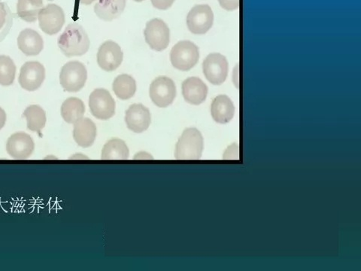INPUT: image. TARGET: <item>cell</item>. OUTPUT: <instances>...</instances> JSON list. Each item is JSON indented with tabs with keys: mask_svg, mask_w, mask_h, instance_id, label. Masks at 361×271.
I'll return each mask as SVG.
<instances>
[{
	"mask_svg": "<svg viewBox=\"0 0 361 271\" xmlns=\"http://www.w3.org/2000/svg\"><path fill=\"white\" fill-rule=\"evenodd\" d=\"M203 70L206 79L215 86L224 83L228 74V62L222 54H208L203 63Z\"/></svg>",
	"mask_w": 361,
	"mask_h": 271,
	"instance_id": "30bf717a",
	"label": "cell"
},
{
	"mask_svg": "<svg viewBox=\"0 0 361 271\" xmlns=\"http://www.w3.org/2000/svg\"><path fill=\"white\" fill-rule=\"evenodd\" d=\"M221 6L228 11L235 10L240 6V0H218Z\"/></svg>",
	"mask_w": 361,
	"mask_h": 271,
	"instance_id": "4316f807",
	"label": "cell"
},
{
	"mask_svg": "<svg viewBox=\"0 0 361 271\" xmlns=\"http://www.w3.org/2000/svg\"><path fill=\"white\" fill-rule=\"evenodd\" d=\"M97 137V127L89 118H82L74 124L73 138L82 148L91 147Z\"/></svg>",
	"mask_w": 361,
	"mask_h": 271,
	"instance_id": "2e32d148",
	"label": "cell"
},
{
	"mask_svg": "<svg viewBox=\"0 0 361 271\" xmlns=\"http://www.w3.org/2000/svg\"><path fill=\"white\" fill-rule=\"evenodd\" d=\"M85 113V106L82 100L77 98L66 99L61 107V116L66 123L75 124L82 118Z\"/></svg>",
	"mask_w": 361,
	"mask_h": 271,
	"instance_id": "44dd1931",
	"label": "cell"
},
{
	"mask_svg": "<svg viewBox=\"0 0 361 271\" xmlns=\"http://www.w3.org/2000/svg\"><path fill=\"white\" fill-rule=\"evenodd\" d=\"M35 144L32 137L26 133L18 132L8 138L6 150L9 155L17 160H24L33 153Z\"/></svg>",
	"mask_w": 361,
	"mask_h": 271,
	"instance_id": "4fadbf2b",
	"label": "cell"
},
{
	"mask_svg": "<svg viewBox=\"0 0 361 271\" xmlns=\"http://www.w3.org/2000/svg\"><path fill=\"white\" fill-rule=\"evenodd\" d=\"M7 13L5 5L0 2V30L2 29L6 22Z\"/></svg>",
	"mask_w": 361,
	"mask_h": 271,
	"instance_id": "83f0119b",
	"label": "cell"
},
{
	"mask_svg": "<svg viewBox=\"0 0 361 271\" xmlns=\"http://www.w3.org/2000/svg\"><path fill=\"white\" fill-rule=\"evenodd\" d=\"M58 42L63 54L68 58L82 56L90 49V40L86 31L81 25L75 23L66 26Z\"/></svg>",
	"mask_w": 361,
	"mask_h": 271,
	"instance_id": "6da1fadb",
	"label": "cell"
},
{
	"mask_svg": "<svg viewBox=\"0 0 361 271\" xmlns=\"http://www.w3.org/2000/svg\"><path fill=\"white\" fill-rule=\"evenodd\" d=\"M79 1L82 5L89 6L92 4L95 0H79Z\"/></svg>",
	"mask_w": 361,
	"mask_h": 271,
	"instance_id": "f546056e",
	"label": "cell"
},
{
	"mask_svg": "<svg viewBox=\"0 0 361 271\" xmlns=\"http://www.w3.org/2000/svg\"><path fill=\"white\" fill-rule=\"evenodd\" d=\"M214 22V14L208 5H197L192 8L187 16V25L194 34L202 35L211 29Z\"/></svg>",
	"mask_w": 361,
	"mask_h": 271,
	"instance_id": "ba28073f",
	"label": "cell"
},
{
	"mask_svg": "<svg viewBox=\"0 0 361 271\" xmlns=\"http://www.w3.org/2000/svg\"><path fill=\"white\" fill-rule=\"evenodd\" d=\"M41 30L47 35L59 33L65 24L63 8L56 4H49L43 8L38 15Z\"/></svg>",
	"mask_w": 361,
	"mask_h": 271,
	"instance_id": "9c48e42d",
	"label": "cell"
},
{
	"mask_svg": "<svg viewBox=\"0 0 361 271\" xmlns=\"http://www.w3.org/2000/svg\"><path fill=\"white\" fill-rule=\"evenodd\" d=\"M134 1L137 2V3H141L142 1H144V0H134Z\"/></svg>",
	"mask_w": 361,
	"mask_h": 271,
	"instance_id": "4dcf8cb0",
	"label": "cell"
},
{
	"mask_svg": "<svg viewBox=\"0 0 361 271\" xmlns=\"http://www.w3.org/2000/svg\"><path fill=\"white\" fill-rule=\"evenodd\" d=\"M151 121L149 109L141 104H132L126 111V124L132 132L141 134L146 132Z\"/></svg>",
	"mask_w": 361,
	"mask_h": 271,
	"instance_id": "5bb4252c",
	"label": "cell"
},
{
	"mask_svg": "<svg viewBox=\"0 0 361 271\" xmlns=\"http://www.w3.org/2000/svg\"><path fill=\"white\" fill-rule=\"evenodd\" d=\"M126 0H99L94 6V12L100 20L112 22L125 11Z\"/></svg>",
	"mask_w": 361,
	"mask_h": 271,
	"instance_id": "ac0fdd59",
	"label": "cell"
},
{
	"mask_svg": "<svg viewBox=\"0 0 361 271\" xmlns=\"http://www.w3.org/2000/svg\"><path fill=\"white\" fill-rule=\"evenodd\" d=\"M45 79V70L43 65L37 61L25 63L19 76L18 82L22 88L28 91L39 89Z\"/></svg>",
	"mask_w": 361,
	"mask_h": 271,
	"instance_id": "8fae6325",
	"label": "cell"
},
{
	"mask_svg": "<svg viewBox=\"0 0 361 271\" xmlns=\"http://www.w3.org/2000/svg\"><path fill=\"white\" fill-rule=\"evenodd\" d=\"M182 89L184 99L190 104H201L207 98L208 87L199 78H187L183 82Z\"/></svg>",
	"mask_w": 361,
	"mask_h": 271,
	"instance_id": "9a60e30c",
	"label": "cell"
},
{
	"mask_svg": "<svg viewBox=\"0 0 361 271\" xmlns=\"http://www.w3.org/2000/svg\"><path fill=\"white\" fill-rule=\"evenodd\" d=\"M17 45L18 49L25 55L36 56L43 50L44 42L39 33L27 28L19 34Z\"/></svg>",
	"mask_w": 361,
	"mask_h": 271,
	"instance_id": "e0dca14e",
	"label": "cell"
},
{
	"mask_svg": "<svg viewBox=\"0 0 361 271\" xmlns=\"http://www.w3.org/2000/svg\"><path fill=\"white\" fill-rule=\"evenodd\" d=\"M16 74V66L11 58L0 55V85L12 86Z\"/></svg>",
	"mask_w": 361,
	"mask_h": 271,
	"instance_id": "d4e9b609",
	"label": "cell"
},
{
	"mask_svg": "<svg viewBox=\"0 0 361 271\" xmlns=\"http://www.w3.org/2000/svg\"><path fill=\"white\" fill-rule=\"evenodd\" d=\"M203 150V137L197 128L184 130L176 146L175 157L178 160H199Z\"/></svg>",
	"mask_w": 361,
	"mask_h": 271,
	"instance_id": "7a4b0ae2",
	"label": "cell"
},
{
	"mask_svg": "<svg viewBox=\"0 0 361 271\" xmlns=\"http://www.w3.org/2000/svg\"><path fill=\"white\" fill-rule=\"evenodd\" d=\"M112 88L119 99L129 100L135 95L137 82L130 75L121 74L114 80Z\"/></svg>",
	"mask_w": 361,
	"mask_h": 271,
	"instance_id": "7402d4cb",
	"label": "cell"
},
{
	"mask_svg": "<svg viewBox=\"0 0 361 271\" xmlns=\"http://www.w3.org/2000/svg\"><path fill=\"white\" fill-rule=\"evenodd\" d=\"M176 86L172 79L159 77L151 82L149 95L154 104L160 108L172 104L176 97Z\"/></svg>",
	"mask_w": 361,
	"mask_h": 271,
	"instance_id": "5b68a950",
	"label": "cell"
},
{
	"mask_svg": "<svg viewBox=\"0 0 361 271\" xmlns=\"http://www.w3.org/2000/svg\"><path fill=\"white\" fill-rule=\"evenodd\" d=\"M152 5L160 10H167L172 6L175 0H151Z\"/></svg>",
	"mask_w": 361,
	"mask_h": 271,
	"instance_id": "484cf974",
	"label": "cell"
},
{
	"mask_svg": "<svg viewBox=\"0 0 361 271\" xmlns=\"http://www.w3.org/2000/svg\"><path fill=\"white\" fill-rule=\"evenodd\" d=\"M43 6V0H18L17 14L26 22H35Z\"/></svg>",
	"mask_w": 361,
	"mask_h": 271,
	"instance_id": "603a6c76",
	"label": "cell"
},
{
	"mask_svg": "<svg viewBox=\"0 0 361 271\" xmlns=\"http://www.w3.org/2000/svg\"><path fill=\"white\" fill-rule=\"evenodd\" d=\"M235 107L232 100L226 95L217 96L212 102L211 114L217 123L226 124L232 120Z\"/></svg>",
	"mask_w": 361,
	"mask_h": 271,
	"instance_id": "d6986e66",
	"label": "cell"
},
{
	"mask_svg": "<svg viewBox=\"0 0 361 271\" xmlns=\"http://www.w3.org/2000/svg\"><path fill=\"white\" fill-rule=\"evenodd\" d=\"M88 79V71L79 61L66 63L60 73V83L62 88L71 93L81 91Z\"/></svg>",
	"mask_w": 361,
	"mask_h": 271,
	"instance_id": "277c9868",
	"label": "cell"
},
{
	"mask_svg": "<svg viewBox=\"0 0 361 271\" xmlns=\"http://www.w3.org/2000/svg\"><path fill=\"white\" fill-rule=\"evenodd\" d=\"M144 35L146 42L152 50L162 52L169 44V28L160 18H154L146 24Z\"/></svg>",
	"mask_w": 361,
	"mask_h": 271,
	"instance_id": "52a82bcc",
	"label": "cell"
},
{
	"mask_svg": "<svg viewBox=\"0 0 361 271\" xmlns=\"http://www.w3.org/2000/svg\"><path fill=\"white\" fill-rule=\"evenodd\" d=\"M89 107L92 115L100 120H109L116 114V101L104 88L95 89L91 93Z\"/></svg>",
	"mask_w": 361,
	"mask_h": 271,
	"instance_id": "8992f818",
	"label": "cell"
},
{
	"mask_svg": "<svg viewBox=\"0 0 361 271\" xmlns=\"http://www.w3.org/2000/svg\"><path fill=\"white\" fill-rule=\"evenodd\" d=\"M27 121V128L31 132L40 134L46 124V114L40 106L32 105L28 107L24 113Z\"/></svg>",
	"mask_w": 361,
	"mask_h": 271,
	"instance_id": "cb8c5ba5",
	"label": "cell"
},
{
	"mask_svg": "<svg viewBox=\"0 0 361 271\" xmlns=\"http://www.w3.org/2000/svg\"><path fill=\"white\" fill-rule=\"evenodd\" d=\"M199 59L198 47L188 40L180 41L170 52V61L173 67L187 72L196 66Z\"/></svg>",
	"mask_w": 361,
	"mask_h": 271,
	"instance_id": "3957f363",
	"label": "cell"
},
{
	"mask_svg": "<svg viewBox=\"0 0 361 271\" xmlns=\"http://www.w3.org/2000/svg\"><path fill=\"white\" fill-rule=\"evenodd\" d=\"M123 59V53L118 43L109 40L100 45L98 52V63L104 71H115L121 66Z\"/></svg>",
	"mask_w": 361,
	"mask_h": 271,
	"instance_id": "7c38bea8",
	"label": "cell"
},
{
	"mask_svg": "<svg viewBox=\"0 0 361 271\" xmlns=\"http://www.w3.org/2000/svg\"><path fill=\"white\" fill-rule=\"evenodd\" d=\"M128 157L129 148L122 139H112L102 148V160H127Z\"/></svg>",
	"mask_w": 361,
	"mask_h": 271,
	"instance_id": "ffe728a7",
	"label": "cell"
},
{
	"mask_svg": "<svg viewBox=\"0 0 361 271\" xmlns=\"http://www.w3.org/2000/svg\"><path fill=\"white\" fill-rule=\"evenodd\" d=\"M6 111L0 107V130L3 129L6 123Z\"/></svg>",
	"mask_w": 361,
	"mask_h": 271,
	"instance_id": "f1b7e54d",
	"label": "cell"
}]
</instances>
